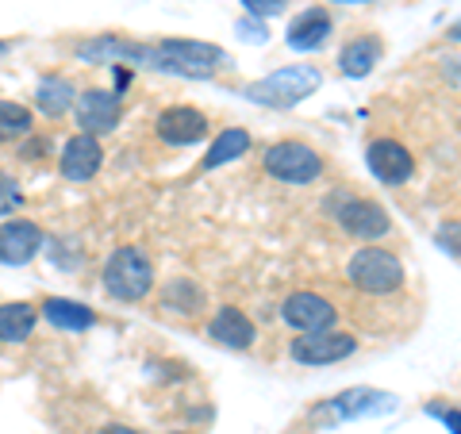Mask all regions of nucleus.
<instances>
[{"instance_id":"f257e3e1","label":"nucleus","mask_w":461,"mask_h":434,"mask_svg":"<svg viewBox=\"0 0 461 434\" xmlns=\"http://www.w3.org/2000/svg\"><path fill=\"white\" fill-rule=\"evenodd\" d=\"M220 62H223V50L215 47V42H200V39L150 42V47H142V58H139V66L177 74V77H212Z\"/></svg>"},{"instance_id":"f03ea898","label":"nucleus","mask_w":461,"mask_h":434,"mask_svg":"<svg viewBox=\"0 0 461 434\" xmlns=\"http://www.w3.org/2000/svg\"><path fill=\"white\" fill-rule=\"evenodd\" d=\"M154 262L147 250L139 246H120L112 250V258L104 262V293L120 303H139L154 293Z\"/></svg>"},{"instance_id":"7ed1b4c3","label":"nucleus","mask_w":461,"mask_h":434,"mask_svg":"<svg viewBox=\"0 0 461 434\" xmlns=\"http://www.w3.org/2000/svg\"><path fill=\"white\" fill-rule=\"evenodd\" d=\"M346 277H350V285L357 288V293L366 296H393L403 288V262L384 250V246H362V250H354V258L346 262Z\"/></svg>"},{"instance_id":"20e7f679","label":"nucleus","mask_w":461,"mask_h":434,"mask_svg":"<svg viewBox=\"0 0 461 434\" xmlns=\"http://www.w3.org/2000/svg\"><path fill=\"white\" fill-rule=\"evenodd\" d=\"M320 85H323L320 66H281V69H273L269 77L254 81L247 89V96L254 104H266V108H293L300 100H308Z\"/></svg>"},{"instance_id":"39448f33","label":"nucleus","mask_w":461,"mask_h":434,"mask_svg":"<svg viewBox=\"0 0 461 434\" xmlns=\"http://www.w3.org/2000/svg\"><path fill=\"white\" fill-rule=\"evenodd\" d=\"M262 166L273 181L281 185H312L323 177V158L315 147L300 139H281L262 154Z\"/></svg>"},{"instance_id":"423d86ee","label":"nucleus","mask_w":461,"mask_h":434,"mask_svg":"<svg viewBox=\"0 0 461 434\" xmlns=\"http://www.w3.org/2000/svg\"><path fill=\"white\" fill-rule=\"evenodd\" d=\"M335 220L350 239H362V242H377L393 231V220L388 212L377 204V200H366V196H346L342 204L335 208Z\"/></svg>"},{"instance_id":"0eeeda50","label":"nucleus","mask_w":461,"mask_h":434,"mask_svg":"<svg viewBox=\"0 0 461 434\" xmlns=\"http://www.w3.org/2000/svg\"><path fill=\"white\" fill-rule=\"evenodd\" d=\"M357 354V339L342 330H320V335H300L288 342V357L300 366H335Z\"/></svg>"},{"instance_id":"6e6552de","label":"nucleus","mask_w":461,"mask_h":434,"mask_svg":"<svg viewBox=\"0 0 461 434\" xmlns=\"http://www.w3.org/2000/svg\"><path fill=\"white\" fill-rule=\"evenodd\" d=\"M281 320L300 335H320V330H335L339 312L320 293H293L281 303Z\"/></svg>"},{"instance_id":"1a4fd4ad","label":"nucleus","mask_w":461,"mask_h":434,"mask_svg":"<svg viewBox=\"0 0 461 434\" xmlns=\"http://www.w3.org/2000/svg\"><path fill=\"white\" fill-rule=\"evenodd\" d=\"M74 115H77V127H81V135H112L115 127H120V93L115 89H89V93H81L77 96V104H74Z\"/></svg>"},{"instance_id":"9d476101","label":"nucleus","mask_w":461,"mask_h":434,"mask_svg":"<svg viewBox=\"0 0 461 434\" xmlns=\"http://www.w3.org/2000/svg\"><path fill=\"white\" fill-rule=\"evenodd\" d=\"M366 162H369V173H373V177H377L381 185H408L411 173H415L411 150L403 147V142H396V139H377V142H369Z\"/></svg>"},{"instance_id":"9b49d317","label":"nucleus","mask_w":461,"mask_h":434,"mask_svg":"<svg viewBox=\"0 0 461 434\" xmlns=\"http://www.w3.org/2000/svg\"><path fill=\"white\" fill-rule=\"evenodd\" d=\"M154 131L162 142H169V147H196V142L208 135V115L200 108L177 104V108H166L162 115H158Z\"/></svg>"},{"instance_id":"f8f14e48","label":"nucleus","mask_w":461,"mask_h":434,"mask_svg":"<svg viewBox=\"0 0 461 434\" xmlns=\"http://www.w3.org/2000/svg\"><path fill=\"white\" fill-rule=\"evenodd\" d=\"M100 166H104V147H100V139L81 135V131L58 154V169H62L66 181H93Z\"/></svg>"},{"instance_id":"ddd939ff","label":"nucleus","mask_w":461,"mask_h":434,"mask_svg":"<svg viewBox=\"0 0 461 434\" xmlns=\"http://www.w3.org/2000/svg\"><path fill=\"white\" fill-rule=\"evenodd\" d=\"M42 250V227L32 220L0 223V266H27Z\"/></svg>"},{"instance_id":"4468645a","label":"nucleus","mask_w":461,"mask_h":434,"mask_svg":"<svg viewBox=\"0 0 461 434\" xmlns=\"http://www.w3.org/2000/svg\"><path fill=\"white\" fill-rule=\"evenodd\" d=\"M77 58L81 62H93V66H120V62H135L139 66L142 42H131L123 35H96V39L77 42Z\"/></svg>"},{"instance_id":"2eb2a0df","label":"nucleus","mask_w":461,"mask_h":434,"mask_svg":"<svg viewBox=\"0 0 461 434\" xmlns=\"http://www.w3.org/2000/svg\"><path fill=\"white\" fill-rule=\"evenodd\" d=\"M208 335H212V342L227 346V350H250L254 339H258V330H254L247 312L220 308V312L212 315V323H208Z\"/></svg>"},{"instance_id":"dca6fc26","label":"nucleus","mask_w":461,"mask_h":434,"mask_svg":"<svg viewBox=\"0 0 461 434\" xmlns=\"http://www.w3.org/2000/svg\"><path fill=\"white\" fill-rule=\"evenodd\" d=\"M288 47L293 50H320L323 42L330 39V16L323 8H308V12H300V16L288 23Z\"/></svg>"},{"instance_id":"f3484780","label":"nucleus","mask_w":461,"mask_h":434,"mask_svg":"<svg viewBox=\"0 0 461 434\" xmlns=\"http://www.w3.org/2000/svg\"><path fill=\"white\" fill-rule=\"evenodd\" d=\"M381 54H384V42L377 35H357L342 47L339 69L346 77H366V74H373V66L381 62Z\"/></svg>"},{"instance_id":"a211bd4d","label":"nucleus","mask_w":461,"mask_h":434,"mask_svg":"<svg viewBox=\"0 0 461 434\" xmlns=\"http://www.w3.org/2000/svg\"><path fill=\"white\" fill-rule=\"evenodd\" d=\"M77 104V89L66 77H42L35 89V108L47 115V120H58V115L74 112Z\"/></svg>"},{"instance_id":"6ab92c4d","label":"nucleus","mask_w":461,"mask_h":434,"mask_svg":"<svg viewBox=\"0 0 461 434\" xmlns=\"http://www.w3.org/2000/svg\"><path fill=\"white\" fill-rule=\"evenodd\" d=\"M35 323H39V312L27 300L0 303V342H23V339H32Z\"/></svg>"},{"instance_id":"aec40b11","label":"nucleus","mask_w":461,"mask_h":434,"mask_svg":"<svg viewBox=\"0 0 461 434\" xmlns=\"http://www.w3.org/2000/svg\"><path fill=\"white\" fill-rule=\"evenodd\" d=\"M42 315H47V323L62 327V330H89L96 323L93 308H85L77 300H62V296H50L42 303Z\"/></svg>"},{"instance_id":"412c9836","label":"nucleus","mask_w":461,"mask_h":434,"mask_svg":"<svg viewBox=\"0 0 461 434\" xmlns=\"http://www.w3.org/2000/svg\"><path fill=\"white\" fill-rule=\"evenodd\" d=\"M250 150V131H242V127H227L223 135H215V142L208 147L204 154V169H220L227 162H235Z\"/></svg>"},{"instance_id":"4be33fe9","label":"nucleus","mask_w":461,"mask_h":434,"mask_svg":"<svg viewBox=\"0 0 461 434\" xmlns=\"http://www.w3.org/2000/svg\"><path fill=\"white\" fill-rule=\"evenodd\" d=\"M381 408H393V396L373 393V388H354V393H342V396L330 400V411H335L339 419L366 415V411H381Z\"/></svg>"},{"instance_id":"5701e85b","label":"nucleus","mask_w":461,"mask_h":434,"mask_svg":"<svg viewBox=\"0 0 461 434\" xmlns=\"http://www.w3.org/2000/svg\"><path fill=\"white\" fill-rule=\"evenodd\" d=\"M32 127H35L32 108L16 104V100H0V142H20L32 135Z\"/></svg>"},{"instance_id":"b1692460","label":"nucleus","mask_w":461,"mask_h":434,"mask_svg":"<svg viewBox=\"0 0 461 434\" xmlns=\"http://www.w3.org/2000/svg\"><path fill=\"white\" fill-rule=\"evenodd\" d=\"M200 303H204V288L193 285V281H169L166 293H162V308L166 312H177V315H193L200 312Z\"/></svg>"},{"instance_id":"393cba45","label":"nucleus","mask_w":461,"mask_h":434,"mask_svg":"<svg viewBox=\"0 0 461 434\" xmlns=\"http://www.w3.org/2000/svg\"><path fill=\"white\" fill-rule=\"evenodd\" d=\"M20 185L8 177V173H0V215H8V212H16L20 208Z\"/></svg>"},{"instance_id":"a878e982","label":"nucleus","mask_w":461,"mask_h":434,"mask_svg":"<svg viewBox=\"0 0 461 434\" xmlns=\"http://www.w3.org/2000/svg\"><path fill=\"white\" fill-rule=\"evenodd\" d=\"M242 5H247L250 16L262 20V16H277V12H285L288 0H242Z\"/></svg>"},{"instance_id":"bb28decb","label":"nucleus","mask_w":461,"mask_h":434,"mask_svg":"<svg viewBox=\"0 0 461 434\" xmlns=\"http://www.w3.org/2000/svg\"><path fill=\"white\" fill-rule=\"evenodd\" d=\"M446 250H454V254H461V223H446V227H438V235H435Z\"/></svg>"},{"instance_id":"cd10ccee","label":"nucleus","mask_w":461,"mask_h":434,"mask_svg":"<svg viewBox=\"0 0 461 434\" xmlns=\"http://www.w3.org/2000/svg\"><path fill=\"white\" fill-rule=\"evenodd\" d=\"M239 32H242V39H250V42H266V23H258V20H242Z\"/></svg>"},{"instance_id":"c85d7f7f","label":"nucleus","mask_w":461,"mask_h":434,"mask_svg":"<svg viewBox=\"0 0 461 434\" xmlns=\"http://www.w3.org/2000/svg\"><path fill=\"white\" fill-rule=\"evenodd\" d=\"M430 411H435V415H438L442 423L450 427L454 434H461V411H457V408H446V411H442V408H430Z\"/></svg>"},{"instance_id":"c756f323","label":"nucleus","mask_w":461,"mask_h":434,"mask_svg":"<svg viewBox=\"0 0 461 434\" xmlns=\"http://www.w3.org/2000/svg\"><path fill=\"white\" fill-rule=\"evenodd\" d=\"M96 434H139L135 427H123V423H112V427H100Z\"/></svg>"},{"instance_id":"7c9ffc66","label":"nucleus","mask_w":461,"mask_h":434,"mask_svg":"<svg viewBox=\"0 0 461 434\" xmlns=\"http://www.w3.org/2000/svg\"><path fill=\"white\" fill-rule=\"evenodd\" d=\"M450 35H454V39H461V23H457V27H454V32H450Z\"/></svg>"},{"instance_id":"2f4dec72","label":"nucleus","mask_w":461,"mask_h":434,"mask_svg":"<svg viewBox=\"0 0 461 434\" xmlns=\"http://www.w3.org/2000/svg\"><path fill=\"white\" fill-rule=\"evenodd\" d=\"M0 54H8V42H0Z\"/></svg>"},{"instance_id":"473e14b6","label":"nucleus","mask_w":461,"mask_h":434,"mask_svg":"<svg viewBox=\"0 0 461 434\" xmlns=\"http://www.w3.org/2000/svg\"><path fill=\"white\" fill-rule=\"evenodd\" d=\"M346 5H366V0H346Z\"/></svg>"},{"instance_id":"72a5a7b5","label":"nucleus","mask_w":461,"mask_h":434,"mask_svg":"<svg viewBox=\"0 0 461 434\" xmlns=\"http://www.w3.org/2000/svg\"><path fill=\"white\" fill-rule=\"evenodd\" d=\"M177 434H181V430H177Z\"/></svg>"}]
</instances>
